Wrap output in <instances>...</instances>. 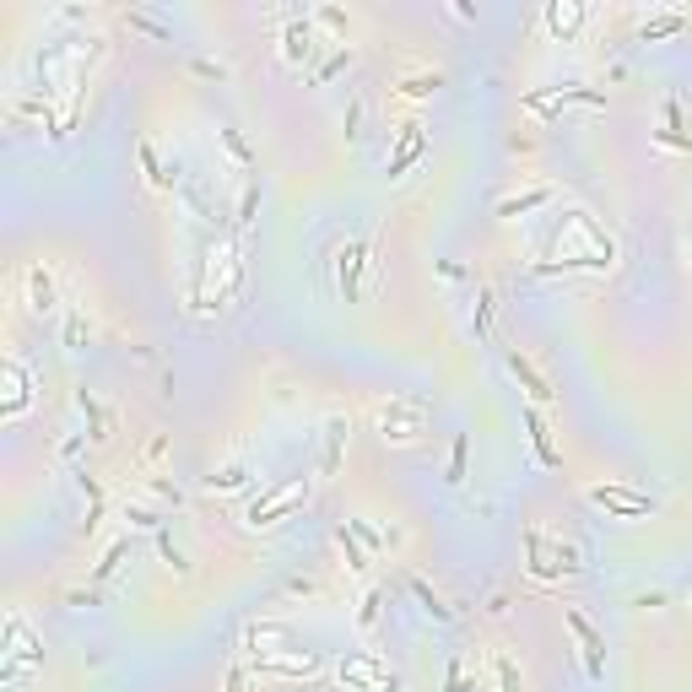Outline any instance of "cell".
Masks as SVG:
<instances>
[{
  "instance_id": "6",
  "label": "cell",
  "mask_w": 692,
  "mask_h": 692,
  "mask_svg": "<svg viewBox=\"0 0 692 692\" xmlns=\"http://www.w3.org/2000/svg\"><path fill=\"white\" fill-rule=\"evenodd\" d=\"M336 676H341L346 692H401V676L384 671L374 655H346V660L336 665Z\"/></svg>"
},
{
  "instance_id": "4",
  "label": "cell",
  "mask_w": 692,
  "mask_h": 692,
  "mask_svg": "<svg viewBox=\"0 0 692 692\" xmlns=\"http://www.w3.org/2000/svg\"><path fill=\"white\" fill-rule=\"evenodd\" d=\"M584 498H590L595 509H606L611 519H655L660 514V503L649 498V492H633V487H617V482L584 487Z\"/></svg>"
},
{
  "instance_id": "1",
  "label": "cell",
  "mask_w": 692,
  "mask_h": 692,
  "mask_svg": "<svg viewBox=\"0 0 692 692\" xmlns=\"http://www.w3.org/2000/svg\"><path fill=\"white\" fill-rule=\"evenodd\" d=\"M309 498H314V482H309V476H287V482H276L271 492H260V498L249 503V509H244V525H249V530H271V525H282V519L298 514Z\"/></svg>"
},
{
  "instance_id": "22",
  "label": "cell",
  "mask_w": 692,
  "mask_h": 692,
  "mask_svg": "<svg viewBox=\"0 0 692 692\" xmlns=\"http://www.w3.org/2000/svg\"><path fill=\"white\" fill-rule=\"evenodd\" d=\"M687 28V11H660V17H649L644 28H638V44H660V38L682 33Z\"/></svg>"
},
{
  "instance_id": "31",
  "label": "cell",
  "mask_w": 692,
  "mask_h": 692,
  "mask_svg": "<svg viewBox=\"0 0 692 692\" xmlns=\"http://www.w3.org/2000/svg\"><path fill=\"white\" fill-rule=\"evenodd\" d=\"M346 65H352V44H341V49H336V55H330V60H325V65H319V71L309 76V82H314V87H325V82H336V76L346 71Z\"/></svg>"
},
{
  "instance_id": "24",
  "label": "cell",
  "mask_w": 692,
  "mask_h": 692,
  "mask_svg": "<svg viewBox=\"0 0 692 692\" xmlns=\"http://www.w3.org/2000/svg\"><path fill=\"white\" fill-rule=\"evenodd\" d=\"M492 682H498V692H530L525 687V671H519L509 655H492Z\"/></svg>"
},
{
  "instance_id": "36",
  "label": "cell",
  "mask_w": 692,
  "mask_h": 692,
  "mask_svg": "<svg viewBox=\"0 0 692 692\" xmlns=\"http://www.w3.org/2000/svg\"><path fill=\"white\" fill-rule=\"evenodd\" d=\"M346 530H352V536L363 541L368 552H390V536H379V530L368 525V519H346Z\"/></svg>"
},
{
  "instance_id": "44",
  "label": "cell",
  "mask_w": 692,
  "mask_h": 692,
  "mask_svg": "<svg viewBox=\"0 0 692 692\" xmlns=\"http://www.w3.org/2000/svg\"><path fill=\"white\" fill-rule=\"evenodd\" d=\"M130 28H141V33H152V38H168V28H163V22L141 17V11H130Z\"/></svg>"
},
{
  "instance_id": "41",
  "label": "cell",
  "mask_w": 692,
  "mask_h": 692,
  "mask_svg": "<svg viewBox=\"0 0 692 692\" xmlns=\"http://www.w3.org/2000/svg\"><path fill=\"white\" fill-rule=\"evenodd\" d=\"M255 211H260V190L249 184V190H244V201H238V228H249V222H255Z\"/></svg>"
},
{
  "instance_id": "17",
  "label": "cell",
  "mask_w": 692,
  "mask_h": 692,
  "mask_svg": "<svg viewBox=\"0 0 692 692\" xmlns=\"http://www.w3.org/2000/svg\"><path fill=\"white\" fill-rule=\"evenodd\" d=\"M438 87H444L438 71H411V76H401V82L390 87V103H428Z\"/></svg>"
},
{
  "instance_id": "9",
  "label": "cell",
  "mask_w": 692,
  "mask_h": 692,
  "mask_svg": "<svg viewBox=\"0 0 692 692\" xmlns=\"http://www.w3.org/2000/svg\"><path fill=\"white\" fill-rule=\"evenodd\" d=\"M249 671L260 676H287V682H309V676L325 671V660L319 655H265V660H249Z\"/></svg>"
},
{
  "instance_id": "12",
  "label": "cell",
  "mask_w": 692,
  "mask_h": 692,
  "mask_svg": "<svg viewBox=\"0 0 692 692\" xmlns=\"http://www.w3.org/2000/svg\"><path fill=\"white\" fill-rule=\"evenodd\" d=\"M503 363H509V374L525 384V395H530V406H547L552 401V384H547V374H541L536 363H530L525 352H519V346H509V352H503Z\"/></svg>"
},
{
  "instance_id": "2",
  "label": "cell",
  "mask_w": 692,
  "mask_h": 692,
  "mask_svg": "<svg viewBox=\"0 0 692 692\" xmlns=\"http://www.w3.org/2000/svg\"><path fill=\"white\" fill-rule=\"evenodd\" d=\"M525 552H530V579H541V584H552V579H574L584 574V563H579V552L568 547V541H552L541 525H530L525 530Z\"/></svg>"
},
{
  "instance_id": "5",
  "label": "cell",
  "mask_w": 692,
  "mask_h": 692,
  "mask_svg": "<svg viewBox=\"0 0 692 692\" xmlns=\"http://www.w3.org/2000/svg\"><path fill=\"white\" fill-rule=\"evenodd\" d=\"M368 265H374V238H357V244L336 249V292H341V303H363Z\"/></svg>"
},
{
  "instance_id": "16",
  "label": "cell",
  "mask_w": 692,
  "mask_h": 692,
  "mask_svg": "<svg viewBox=\"0 0 692 692\" xmlns=\"http://www.w3.org/2000/svg\"><path fill=\"white\" fill-rule=\"evenodd\" d=\"M76 406H82V417H87V438L103 449V444L114 438V411L103 406L98 395H87V390H76Z\"/></svg>"
},
{
  "instance_id": "38",
  "label": "cell",
  "mask_w": 692,
  "mask_h": 692,
  "mask_svg": "<svg viewBox=\"0 0 692 692\" xmlns=\"http://www.w3.org/2000/svg\"><path fill=\"white\" fill-rule=\"evenodd\" d=\"M82 482V492H87V530L98 525V514H103V487H98V476H76Z\"/></svg>"
},
{
  "instance_id": "11",
  "label": "cell",
  "mask_w": 692,
  "mask_h": 692,
  "mask_svg": "<svg viewBox=\"0 0 692 692\" xmlns=\"http://www.w3.org/2000/svg\"><path fill=\"white\" fill-rule=\"evenodd\" d=\"M568 103H606V92L595 87H552V92H525L530 114H563Z\"/></svg>"
},
{
  "instance_id": "33",
  "label": "cell",
  "mask_w": 692,
  "mask_h": 692,
  "mask_svg": "<svg viewBox=\"0 0 692 692\" xmlns=\"http://www.w3.org/2000/svg\"><path fill=\"white\" fill-rule=\"evenodd\" d=\"M411 595H417V601H422V611H433L438 622H455V606H444V601H438V595H433L422 579H411Z\"/></svg>"
},
{
  "instance_id": "37",
  "label": "cell",
  "mask_w": 692,
  "mask_h": 692,
  "mask_svg": "<svg viewBox=\"0 0 692 692\" xmlns=\"http://www.w3.org/2000/svg\"><path fill=\"white\" fill-rule=\"evenodd\" d=\"M471 330H476V336H487V330H492V287H476V314H471Z\"/></svg>"
},
{
  "instance_id": "45",
  "label": "cell",
  "mask_w": 692,
  "mask_h": 692,
  "mask_svg": "<svg viewBox=\"0 0 692 692\" xmlns=\"http://www.w3.org/2000/svg\"><path fill=\"white\" fill-rule=\"evenodd\" d=\"M195 76H217V82H222V76H228V71H222L217 60H195Z\"/></svg>"
},
{
  "instance_id": "28",
  "label": "cell",
  "mask_w": 692,
  "mask_h": 692,
  "mask_svg": "<svg viewBox=\"0 0 692 692\" xmlns=\"http://www.w3.org/2000/svg\"><path fill=\"white\" fill-rule=\"evenodd\" d=\"M136 482H141L146 492H152V498H157V503H163V509H179V503H184V492H179V487H173V482H168V476H157V471H152V476H136Z\"/></svg>"
},
{
  "instance_id": "42",
  "label": "cell",
  "mask_w": 692,
  "mask_h": 692,
  "mask_svg": "<svg viewBox=\"0 0 692 692\" xmlns=\"http://www.w3.org/2000/svg\"><path fill=\"white\" fill-rule=\"evenodd\" d=\"M444 687H449V692H471V682H465V660H460V655L449 660V676H444Z\"/></svg>"
},
{
  "instance_id": "46",
  "label": "cell",
  "mask_w": 692,
  "mask_h": 692,
  "mask_svg": "<svg viewBox=\"0 0 692 692\" xmlns=\"http://www.w3.org/2000/svg\"><path fill=\"white\" fill-rule=\"evenodd\" d=\"M228 692H244V665H233V671H228Z\"/></svg>"
},
{
  "instance_id": "8",
  "label": "cell",
  "mask_w": 692,
  "mask_h": 692,
  "mask_svg": "<svg viewBox=\"0 0 692 692\" xmlns=\"http://www.w3.org/2000/svg\"><path fill=\"white\" fill-rule=\"evenodd\" d=\"M22 292H28V309L44 319V314H55L60 309V287H55V271H49L44 260H33V265H22Z\"/></svg>"
},
{
  "instance_id": "15",
  "label": "cell",
  "mask_w": 692,
  "mask_h": 692,
  "mask_svg": "<svg viewBox=\"0 0 692 692\" xmlns=\"http://www.w3.org/2000/svg\"><path fill=\"white\" fill-rule=\"evenodd\" d=\"M525 433H530V449H536V460L547 465V471H557V465H563V455H557V444H552V428H547V417H541V406H525Z\"/></svg>"
},
{
  "instance_id": "29",
  "label": "cell",
  "mask_w": 692,
  "mask_h": 692,
  "mask_svg": "<svg viewBox=\"0 0 692 692\" xmlns=\"http://www.w3.org/2000/svg\"><path fill=\"white\" fill-rule=\"evenodd\" d=\"M336 547H341V557H346V574H368V557L357 552V536L346 525H336Z\"/></svg>"
},
{
  "instance_id": "21",
  "label": "cell",
  "mask_w": 692,
  "mask_h": 692,
  "mask_svg": "<svg viewBox=\"0 0 692 692\" xmlns=\"http://www.w3.org/2000/svg\"><path fill=\"white\" fill-rule=\"evenodd\" d=\"M249 482H255V460L238 455V460L222 465V471L206 476V492H238V487H249Z\"/></svg>"
},
{
  "instance_id": "18",
  "label": "cell",
  "mask_w": 692,
  "mask_h": 692,
  "mask_svg": "<svg viewBox=\"0 0 692 692\" xmlns=\"http://www.w3.org/2000/svg\"><path fill=\"white\" fill-rule=\"evenodd\" d=\"M552 201H557L552 184H536V190H525V195H503V201H498V217L514 222V217H530V211H541V206H552Z\"/></svg>"
},
{
  "instance_id": "35",
  "label": "cell",
  "mask_w": 692,
  "mask_h": 692,
  "mask_svg": "<svg viewBox=\"0 0 692 692\" xmlns=\"http://www.w3.org/2000/svg\"><path fill=\"white\" fill-rule=\"evenodd\" d=\"M217 141L228 146V157H233L238 168H255V152H249V141L238 136V130H217Z\"/></svg>"
},
{
  "instance_id": "19",
  "label": "cell",
  "mask_w": 692,
  "mask_h": 692,
  "mask_svg": "<svg viewBox=\"0 0 692 692\" xmlns=\"http://www.w3.org/2000/svg\"><path fill=\"white\" fill-rule=\"evenodd\" d=\"M6 655L11 660H28V665H44V644L28 633V622H22V617H6Z\"/></svg>"
},
{
  "instance_id": "20",
  "label": "cell",
  "mask_w": 692,
  "mask_h": 692,
  "mask_svg": "<svg viewBox=\"0 0 692 692\" xmlns=\"http://www.w3.org/2000/svg\"><path fill=\"white\" fill-rule=\"evenodd\" d=\"M422 152H428V136H422V125H401V141H395V152H390V179H401V173L417 163Z\"/></svg>"
},
{
  "instance_id": "7",
  "label": "cell",
  "mask_w": 692,
  "mask_h": 692,
  "mask_svg": "<svg viewBox=\"0 0 692 692\" xmlns=\"http://www.w3.org/2000/svg\"><path fill=\"white\" fill-rule=\"evenodd\" d=\"M563 617H568V628H574V638H579L584 676H590V682H601V676H606V638H601V628H595V622L584 617V611H574V606H568Z\"/></svg>"
},
{
  "instance_id": "39",
  "label": "cell",
  "mask_w": 692,
  "mask_h": 692,
  "mask_svg": "<svg viewBox=\"0 0 692 692\" xmlns=\"http://www.w3.org/2000/svg\"><path fill=\"white\" fill-rule=\"evenodd\" d=\"M125 547H130V541H114V547H109V552H103V563H98V568H92V579H114V568H119V563H125Z\"/></svg>"
},
{
  "instance_id": "43",
  "label": "cell",
  "mask_w": 692,
  "mask_h": 692,
  "mask_svg": "<svg viewBox=\"0 0 692 692\" xmlns=\"http://www.w3.org/2000/svg\"><path fill=\"white\" fill-rule=\"evenodd\" d=\"M82 336H87V319H82V314H71V319H65V346L76 352V346H82Z\"/></svg>"
},
{
  "instance_id": "23",
  "label": "cell",
  "mask_w": 692,
  "mask_h": 692,
  "mask_svg": "<svg viewBox=\"0 0 692 692\" xmlns=\"http://www.w3.org/2000/svg\"><path fill=\"white\" fill-rule=\"evenodd\" d=\"M141 173H146L152 190H173V168H163V157H157L152 141H141Z\"/></svg>"
},
{
  "instance_id": "25",
  "label": "cell",
  "mask_w": 692,
  "mask_h": 692,
  "mask_svg": "<svg viewBox=\"0 0 692 692\" xmlns=\"http://www.w3.org/2000/svg\"><path fill=\"white\" fill-rule=\"evenodd\" d=\"M157 557H163V563H168V568H173V574H179V579H190V557H184V547H179V541L168 536V525L157 530Z\"/></svg>"
},
{
  "instance_id": "3",
  "label": "cell",
  "mask_w": 692,
  "mask_h": 692,
  "mask_svg": "<svg viewBox=\"0 0 692 692\" xmlns=\"http://www.w3.org/2000/svg\"><path fill=\"white\" fill-rule=\"evenodd\" d=\"M428 401L422 395H390V401H379V438L384 444H417L422 433H428Z\"/></svg>"
},
{
  "instance_id": "26",
  "label": "cell",
  "mask_w": 692,
  "mask_h": 692,
  "mask_svg": "<svg viewBox=\"0 0 692 692\" xmlns=\"http://www.w3.org/2000/svg\"><path fill=\"white\" fill-rule=\"evenodd\" d=\"M125 519H130V525H136V530H152V536L168 525V514H163V509H152V503H136V498L125 503Z\"/></svg>"
},
{
  "instance_id": "34",
  "label": "cell",
  "mask_w": 692,
  "mask_h": 692,
  "mask_svg": "<svg viewBox=\"0 0 692 692\" xmlns=\"http://www.w3.org/2000/svg\"><path fill=\"white\" fill-rule=\"evenodd\" d=\"M465 460H471V438L460 433V438H455V449H449V476H444L449 487H460V482H465Z\"/></svg>"
},
{
  "instance_id": "10",
  "label": "cell",
  "mask_w": 692,
  "mask_h": 692,
  "mask_svg": "<svg viewBox=\"0 0 692 692\" xmlns=\"http://www.w3.org/2000/svg\"><path fill=\"white\" fill-rule=\"evenodd\" d=\"M346 438H352V417H346V411H330V417H325V444H319V476H325V482L341 471Z\"/></svg>"
},
{
  "instance_id": "40",
  "label": "cell",
  "mask_w": 692,
  "mask_h": 692,
  "mask_svg": "<svg viewBox=\"0 0 692 692\" xmlns=\"http://www.w3.org/2000/svg\"><path fill=\"white\" fill-rule=\"evenodd\" d=\"M341 125H346V141H357V136H363V98H352V103H346Z\"/></svg>"
},
{
  "instance_id": "14",
  "label": "cell",
  "mask_w": 692,
  "mask_h": 692,
  "mask_svg": "<svg viewBox=\"0 0 692 692\" xmlns=\"http://www.w3.org/2000/svg\"><path fill=\"white\" fill-rule=\"evenodd\" d=\"M314 17H287V28H282V60L287 65H309L314 60Z\"/></svg>"
},
{
  "instance_id": "13",
  "label": "cell",
  "mask_w": 692,
  "mask_h": 692,
  "mask_svg": "<svg viewBox=\"0 0 692 692\" xmlns=\"http://www.w3.org/2000/svg\"><path fill=\"white\" fill-rule=\"evenodd\" d=\"M584 22H590V6H579V0H552L547 6V33L563 38V44H574L584 33Z\"/></svg>"
},
{
  "instance_id": "47",
  "label": "cell",
  "mask_w": 692,
  "mask_h": 692,
  "mask_svg": "<svg viewBox=\"0 0 692 692\" xmlns=\"http://www.w3.org/2000/svg\"><path fill=\"white\" fill-rule=\"evenodd\" d=\"M687 601H692V590H687Z\"/></svg>"
},
{
  "instance_id": "27",
  "label": "cell",
  "mask_w": 692,
  "mask_h": 692,
  "mask_svg": "<svg viewBox=\"0 0 692 692\" xmlns=\"http://www.w3.org/2000/svg\"><path fill=\"white\" fill-rule=\"evenodd\" d=\"M384 617V590H363V601H357V633H374Z\"/></svg>"
},
{
  "instance_id": "32",
  "label": "cell",
  "mask_w": 692,
  "mask_h": 692,
  "mask_svg": "<svg viewBox=\"0 0 692 692\" xmlns=\"http://www.w3.org/2000/svg\"><path fill=\"white\" fill-rule=\"evenodd\" d=\"M163 455H168V433H152V438H146V449H141V460H136V476H152Z\"/></svg>"
},
{
  "instance_id": "30",
  "label": "cell",
  "mask_w": 692,
  "mask_h": 692,
  "mask_svg": "<svg viewBox=\"0 0 692 692\" xmlns=\"http://www.w3.org/2000/svg\"><path fill=\"white\" fill-rule=\"evenodd\" d=\"M314 28H325V33H336L341 44H346V33H352V17H346L341 6H319L314 11Z\"/></svg>"
}]
</instances>
